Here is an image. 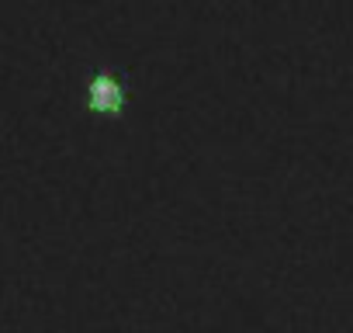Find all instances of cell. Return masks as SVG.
I'll return each mask as SVG.
<instances>
[{"label": "cell", "mask_w": 353, "mask_h": 333, "mask_svg": "<svg viewBox=\"0 0 353 333\" xmlns=\"http://www.w3.org/2000/svg\"><path fill=\"white\" fill-rule=\"evenodd\" d=\"M125 101H128V91L125 84L111 73V70H97L87 77V108L94 115H121L125 111Z\"/></svg>", "instance_id": "6da1fadb"}]
</instances>
